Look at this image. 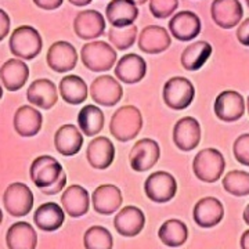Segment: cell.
I'll return each instance as SVG.
<instances>
[{
  "label": "cell",
  "instance_id": "obj_50",
  "mask_svg": "<svg viewBox=\"0 0 249 249\" xmlns=\"http://www.w3.org/2000/svg\"><path fill=\"white\" fill-rule=\"evenodd\" d=\"M247 108H248V114H249V96H248V101H247Z\"/></svg>",
  "mask_w": 249,
  "mask_h": 249
},
{
  "label": "cell",
  "instance_id": "obj_7",
  "mask_svg": "<svg viewBox=\"0 0 249 249\" xmlns=\"http://www.w3.org/2000/svg\"><path fill=\"white\" fill-rule=\"evenodd\" d=\"M144 191L152 202L165 204L175 198L178 191V183L169 172H154L145 180Z\"/></svg>",
  "mask_w": 249,
  "mask_h": 249
},
{
  "label": "cell",
  "instance_id": "obj_5",
  "mask_svg": "<svg viewBox=\"0 0 249 249\" xmlns=\"http://www.w3.org/2000/svg\"><path fill=\"white\" fill-rule=\"evenodd\" d=\"M163 103L175 111H181L191 106L196 97L194 85L183 76H173L163 86Z\"/></svg>",
  "mask_w": 249,
  "mask_h": 249
},
{
  "label": "cell",
  "instance_id": "obj_40",
  "mask_svg": "<svg viewBox=\"0 0 249 249\" xmlns=\"http://www.w3.org/2000/svg\"><path fill=\"white\" fill-rule=\"evenodd\" d=\"M65 184H67V175H65V172L62 170L61 175H60V178H57V181H55V183H53L50 187L42 188L40 191H42L45 196H55V194H58L60 191L64 190Z\"/></svg>",
  "mask_w": 249,
  "mask_h": 249
},
{
  "label": "cell",
  "instance_id": "obj_31",
  "mask_svg": "<svg viewBox=\"0 0 249 249\" xmlns=\"http://www.w3.org/2000/svg\"><path fill=\"white\" fill-rule=\"evenodd\" d=\"M212 46L205 40H198L193 45L187 46L183 50L180 61L183 68L187 71H198L208 62V60L212 55Z\"/></svg>",
  "mask_w": 249,
  "mask_h": 249
},
{
  "label": "cell",
  "instance_id": "obj_39",
  "mask_svg": "<svg viewBox=\"0 0 249 249\" xmlns=\"http://www.w3.org/2000/svg\"><path fill=\"white\" fill-rule=\"evenodd\" d=\"M234 158L244 166H249V133L241 134L232 145Z\"/></svg>",
  "mask_w": 249,
  "mask_h": 249
},
{
  "label": "cell",
  "instance_id": "obj_14",
  "mask_svg": "<svg viewBox=\"0 0 249 249\" xmlns=\"http://www.w3.org/2000/svg\"><path fill=\"white\" fill-rule=\"evenodd\" d=\"M201 142V124L193 116L178 119L173 127V142L181 151H193Z\"/></svg>",
  "mask_w": 249,
  "mask_h": 249
},
{
  "label": "cell",
  "instance_id": "obj_10",
  "mask_svg": "<svg viewBox=\"0 0 249 249\" xmlns=\"http://www.w3.org/2000/svg\"><path fill=\"white\" fill-rule=\"evenodd\" d=\"M160 157V144L152 139H142L132 147L129 162L132 169L136 172H145L157 165Z\"/></svg>",
  "mask_w": 249,
  "mask_h": 249
},
{
  "label": "cell",
  "instance_id": "obj_6",
  "mask_svg": "<svg viewBox=\"0 0 249 249\" xmlns=\"http://www.w3.org/2000/svg\"><path fill=\"white\" fill-rule=\"evenodd\" d=\"M3 204L7 213L14 217H22L34 208V194L27 184L11 183L3 194Z\"/></svg>",
  "mask_w": 249,
  "mask_h": 249
},
{
  "label": "cell",
  "instance_id": "obj_15",
  "mask_svg": "<svg viewBox=\"0 0 249 249\" xmlns=\"http://www.w3.org/2000/svg\"><path fill=\"white\" fill-rule=\"evenodd\" d=\"M212 19L217 27L231 29L240 24L244 9L240 0H213L211 6Z\"/></svg>",
  "mask_w": 249,
  "mask_h": 249
},
{
  "label": "cell",
  "instance_id": "obj_8",
  "mask_svg": "<svg viewBox=\"0 0 249 249\" xmlns=\"http://www.w3.org/2000/svg\"><path fill=\"white\" fill-rule=\"evenodd\" d=\"M90 96L98 106L114 107L124 96V89L115 78L109 75H101L93 80L90 86Z\"/></svg>",
  "mask_w": 249,
  "mask_h": 249
},
{
  "label": "cell",
  "instance_id": "obj_19",
  "mask_svg": "<svg viewBox=\"0 0 249 249\" xmlns=\"http://www.w3.org/2000/svg\"><path fill=\"white\" fill-rule=\"evenodd\" d=\"M145 224V216L137 206H124L116 213L114 227L118 234L124 237H136L142 231Z\"/></svg>",
  "mask_w": 249,
  "mask_h": 249
},
{
  "label": "cell",
  "instance_id": "obj_37",
  "mask_svg": "<svg viewBox=\"0 0 249 249\" xmlns=\"http://www.w3.org/2000/svg\"><path fill=\"white\" fill-rule=\"evenodd\" d=\"M137 37V27L132 24L127 27L116 28L112 27L108 32V39L112 43L114 47H116L118 50H127L134 45Z\"/></svg>",
  "mask_w": 249,
  "mask_h": 249
},
{
  "label": "cell",
  "instance_id": "obj_46",
  "mask_svg": "<svg viewBox=\"0 0 249 249\" xmlns=\"http://www.w3.org/2000/svg\"><path fill=\"white\" fill-rule=\"evenodd\" d=\"M242 217H244V222L247 223L249 226V204L247 205V208H245V211H244V214H242Z\"/></svg>",
  "mask_w": 249,
  "mask_h": 249
},
{
  "label": "cell",
  "instance_id": "obj_23",
  "mask_svg": "<svg viewBox=\"0 0 249 249\" xmlns=\"http://www.w3.org/2000/svg\"><path fill=\"white\" fill-rule=\"evenodd\" d=\"M61 205L65 213L71 217H82L89 212V191L79 184L70 186L61 196Z\"/></svg>",
  "mask_w": 249,
  "mask_h": 249
},
{
  "label": "cell",
  "instance_id": "obj_38",
  "mask_svg": "<svg viewBox=\"0 0 249 249\" xmlns=\"http://www.w3.org/2000/svg\"><path fill=\"white\" fill-rule=\"evenodd\" d=\"M178 7V0H150V11L155 18L170 17Z\"/></svg>",
  "mask_w": 249,
  "mask_h": 249
},
{
  "label": "cell",
  "instance_id": "obj_32",
  "mask_svg": "<svg viewBox=\"0 0 249 249\" xmlns=\"http://www.w3.org/2000/svg\"><path fill=\"white\" fill-rule=\"evenodd\" d=\"M60 94L61 98L71 104V106H79L86 101L89 90L86 82L78 75H67L60 80Z\"/></svg>",
  "mask_w": 249,
  "mask_h": 249
},
{
  "label": "cell",
  "instance_id": "obj_35",
  "mask_svg": "<svg viewBox=\"0 0 249 249\" xmlns=\"http://www.w3.org/2000/svg\"><path fill=\"white\" fill-rule=\"evenodd\" d=\"M224 190L234 196H249V173L244 170H230L222 180Z\"/></svg>",
  "mask_w": 249,
  "mask_h": 249
},
{
  "label": "cell",
  "instance_id": "obj_29",
  "mask_svg": "<svg viewBox=\"0 0 249 249\" xmlns=\"http://www.w3.org/2000/svg\"><path fill=\"white\" fill-rule=\"evenodd\" d=\"M6 244L9 249H36L37 234L29 223L17 222L7 230Z\"/></svg>",
  "mask_w": 249,
  "mask_h": 249
},
{
  "label": "cell",
  "instance_id": "obj_25",
  "mask_svg": "<svg viewBox=\"0 0 249 249\" xmlns=\"http://www.w3.org/2000/svg\"><path fill=\"white\" fill-rule=\"evenodd\" d=\"M29 78V68L19 58H11L0 68V80L9 91H17L22 89Z\"/></svg>",
  "mask_w": 249,
  "mask_h": 249
},
{
  "label": "cell",
  "instance_id": "obj_44",
  "mask_svg": "<svg viewBox=\"0 0 249 249\" xmlns=\"http://www.w3.org/2000/svg\"><path fill=\"white\" fill-rule=\"evenodd\" d=\"M240 245L241 249H249V230L244 231V234L241 235Z\"/></svg>",
  "mask_w": 249,
  "mask_h": 249
},
{
  "label": "cell",
  "instance_id": "obj_18",
  "mask_svg": "<svg viewBox=\"0 0 249 249\" xmlns=\"http://www.w3.org/2000/svg\"><path fill=\"white\" fill-rule=\"evenodd\" d=\"M114 71L116 79L127 85H134L144 79L147 73V62L139 54H126L118 60Z\"/></svg>",
  "mask_w": 249,
  "mask_h": 249
},
{
  "label": "cell",
  "instance_id": "obj_9",
  "mask_svg": "<svg viewBox=\"0 0 249 249\" xmlns=\"http://www.w3.org/2000/svg\"><path fill=\"white\" fill-rule=\"evenodd\" d=\"M62 170L64 169H62L61 163L55 158L50 155H40L32 162L31 169H29V176H31L32 183L42 190L55 183Z\"/></svg>",
  "mask_w": 249,
  "mask_h": 249
},
{
  "label": "cell",
  "instance_id": "obj_45",
  "mask_svg": "<svg viewBox=\"0 0 249 249\" xmlns=\"http://www.w3.org/2000/svg\"><path fill=\"white\" fill-rule=\"evenodd\" d=\"M71 4H73V6H78V7H83V6H88V4H90L93 0H68Z\"/></svg>",
  "mask_w": 249,
  "mask_h": 249
},
{
  "label": "cell",
  "instance_id": "obj_48",
  "mask_svg": "<svg viewBox=\"0 0 249 249\" xmlns=\"http://www.w3.org/2000/svg\"><path fill=\"white\" fill-rule=\"evenodd\" d=\"M3 97V89H1V85H0V100Z\"/></svg>",
  "mask_w": 249,
  "mask_h": 249
},
{
  "label": "cell",
  "instance_id": "obj_11",
  "mask_svg": "<svg viewBox=\"0 0 249 249\" xmlns=\"http://www.w3.org/2000/svg\"><path fill=\"white\" fill-rule=\"evenodd\" d=\"M213 111L223 122H235L245 114L244 97L235 90H224L214 100Z\"/></svg>",
  "mask_w": 249,
  "mask_h": 249
},
{
  "label": "cell",
  "instance_id": "obj_16",
  "mask_svg": "<svg viewBox=\"0 0 249 249\" xmlns=\"http://www.w3.org/2000/svg\"><path fill=\"white\" fill-rule=\"evenodd\" d=\"M194 222L202 229H212L224 217V206L214 196H205L199 199L193 211Z\"/></svg>",
  "mask_w": 249,
  "mask_h": 249
},
{
  "label": "cell",
  "instance_id": "obj_24",
  "mask_svg": "<svg viewBox=\"0 0 249 249\" xmlns=\"http://www.w3.org/2000/svg\"><path fill=\"white\" fill-rule=\"evenodd\" d=\"M27 100L35 107L50 109L58 100V91L52 80L36 79L28 88Z\"/></svg>",
  "mask_w": 249,
  "mask_h": 249
},
{
  "label": "cell",
  "instance_id": "obj_27",
  "mask_svg": "<svg viewBox=\"0 0 249 249\" xmlns=\"http://www.w3.org/2000/svg\"><path fill=\"white\" fill-rule=\"evenodd\" d=\"M14 130L21 137H34L40 132L43 116L32 106H22L14 114Z\"/></svg>",
  "mask_w": 249,
  "mask_h": 249
},
{
  "label": "cell",
  "instance_id": "obj_12",
  "mask_svg": "<svg viewBox=\"0 0 249 249\" xmlns=\"http://www.w3.org/2000/svg\"><path fill=\"white\" fill-rule=\"evenodd\" d=\"M73 31L83 40H94L106 32V18L97 10H85L73 19Z\"/></svg>",
  "mask_w": 249,
  "mask_h": 249
},
{
  "label": "cell",
  "instance_id": "obj_36",
  "mask_svg": "<svg viewBox=\"0 0 249 249\" xmlns=\"http://www.w3.org/2000/svg\"><path fill=\"white\" fill-rule=\"evenodd\" d=\"M85 249H112L114 240L106 227L91 226L83 235Z\"/></svg>",
  "mask_w": 249,
  "mask_h": 249
},
{
  "label": "cell",
  "instance_id": "obj_28",
  "mask_svg": "<svg viewBox=\"0 0 249 249\" xmlns=\"http://www.w3.org/2000/svg\"><path fill=\"white\" fill-rule=\"evenodd\" d=\"M106 17L112 27H127L137 19L139 9L132 0H111L106 9Z\"/></svg>",
  "mask_w": 249,
  "mask_h": 249
},
{
  "label": "cell",
  "instance_id": "obj_13",
  "mask_svg": "<svg viewBox=\"0 0 249 249\" xmlns=\"http://www.w3.org/2000/svg\"><path fill=\"white\" fill-rule=\"evenodd\" d=\"M47 65L50 70L58 73H64L73 70L78 62V53L76 49L65 40L54 42L53 45L49 47L47 55H46Z\"/></svg>",
  "mask_w": 249,
  "mask_h": 249
},
{
  "label": "cell",
  "instance_id": "obj_47",
  "mask_svg": "<svg viewBox=\"0 0 249 249\" xmlns=\"http://www.w3.org/2000/svg\"><path fill=\"white\" fill-rule=\"evenodd\" d=\"M134 4H139V6H142V4H144V3H147L148 0H132Z\"/></svg>",
  "mask_w": 249,
  "mask_h": 249
},
{
  "label": "cell",
  "instance_id": "obj_42",
  "mask_svg": "<svg viewBox=\"0 0 249 249\" xmlns=\"http://www.w3.org/2000/svg\"><path fill=\"white\" fill-rule=\"evenodd\" d=\"M10 32V17L3 9H0V42L9 35Z\"/></svg>",
  "mask_w": 249,
  "mask_h": 249
},
{
  "label": "cell",
  "instance_id": "obj_20",
  "mask_svg": "<svg viewBox=\"0 0 249 249\" xmlns=\"http://www.w3.org/2000/svg\"><path fill=\"white\" fill-rule=\"evenodd\" d=\"M172 37L163 27H145L139 35V49L145 54H160L170 47Z\"/></svg>",
  "mask_w": 249,
  "mask_h": 249
},
{
  "label": "cell",
  "instance_id": "obj_3",
  "mask_svg": "<svg viewBox=\"0 0 249 249\" xmlns=\"http://www.w3.org/2000/svg\"><path fill=\"white\" fill-rule=\"evenodd\" d=\"M116 58L115 49L103 40L89 42L83 45L80 50V60L83 65L93 72H107L112 70Z\"/></svg>",
  "mask_w": 249,
  "mask_h": 249
},
{
  "label": "cell",
  "instance_id": "obj_49",
  "mask_svg": "<svg viewBox=\"0 0 249 249\" xmlns=\"http://www.w3.org/2000/svg\"><path fill=\"white\" fill-rule=\"evenodd\" d=\"M1 220H3V213H1V209H0V224H1Z\"/></svg>",
  "mask_w": 249,
  "mask_h": 249
},
{
  "label": "cell",
  "instance_id": "obj_21",
  "mask_svg": "<svg viewBox=\"0 0 249 249\" xmlns=\"http://www.w3.org/2000/svg\"><path fill=\"white\" fill-rule=\"evenodd\" d=\"M86 158L91 168L98 170L107 169L115 158V145L107 137H96L88 145Z\"/></svg>",
  "mask_w": 249,
  "mask_h": 249
},
{
  "label": "cell",
  "instance_id": "obj_2",
  "mask_svg": "<svg viewBox=\"0 0 249 249\" xmlns=\"http://www.w3.org/2000/svg\"><path fill=\"white\" fill-rule=\"evenodd\" d=\"M9 47L13 55L29 61L40 54L43 47V40L37 29L29 25H22L11 34Z\"/></svg>",
  "mask_w": 249,
  "mask_h": 249
},
{
  "label": "cell",
  "instance_id": "obj_17",
  "mask_svg": "<svg viewBox=\"0 0 249 249\" xmlns=\"http://www.w3.org/2000/svg\"><path fill=\"white\" fill-rule=\"evenodd\" d=\"M169 31L175 39L190 42L201 34V19L193 11H180L169 21Z\"/></svg>",
  "mask_w": 249,
  "mask_h": 249
},
{
  "label": "cell",
  "instance_id": "obj_26",
  "mask_svg": "<svg viewBox=\"0 0 249 249\" xmlns=\"http://www.w3.org/2000/svg\"><path fill=\"white\" fill-rule=\"evenodd\" d=\"M54 145L64 157L76 155L83 147V134L75 124H62L54 134Z\"/></svg>",
  "mask_w": 249,
  "mask_h": 249
},
{
  "label": "cell",
  "instance_id": "obj_41",
  "mask_svg": "<svg viewBox=\"0 0 249 249\" xmlns=\"http://www.w3.org/2000/svg\"><path fill=\"white\" fill-rule=\"evenodd\" d=\"M237 39L242 46L249 47V18L242 21L237 29Z\"/></svg>",
  "mask_w": 249,
  "mask_h": 249
},
{
  "label": "cell",
  "instance_id": "obj_51",
  "mask_svg": "<svg viewBox=\"0 0 249 249\" xmlns=\"http://www.w3.org/2000/svg\"><path fill=\"white\" fill-rule=\"evenodd\" d=\"M247 4H248V7H249V0H247Z\"/></svg>",
  "mask_w": 249,
  "mask_h": 249
},
{
  "label": "cell",
  "instance_id": "obj_1",
  "mask_svg": "<svg viewBox=\"0 0 249 249\" xmlns=\"http://www.w3.org/2000/svg\"><path fill=\"white\" fill-rule=\"evenodd\" d=\"M142 129V115L134 106H124L116 109L109 122V132L119 142L136 139Z\"/></svg>",
  "mask_w": 249,
  "mask_h": 249
},
{
  "label": "cell",
  "instance_id": "obj_30",
  "mask_svg": "<svg viewBox=\"0 0 249 249\" xmlns=\"http://www.w3.org/2000/svg\"><path fill=\"white\" fill-rule=\"evenodd\" d=\"M65 220V211L55 202H46L36 209L34 222L42 231H57Z\"/></svg>",
  "mask_w": 249,
  "mask_h": 249
},
{
  "label": "cell",
  "instance_id": "obj_43",
  "mask_svg": "<svg viewBox=\"0 0 249 249\" xmlns=\"http://www.w3.org/2000/svg\"><path fill=\"white\" fill-rule=\"evenodd\" d=\"M39 9L43 10H57L61 7L64 0H32Z\"/></svg>",
  "mask_w": 249,
  "mask_h": 249
},
{
  "label": "cell",
  "instance_id": "obj_33",
  "mask_svg": "<svg viewBox=\"0 0 249 249\" xmlns=\"http://www.w3.org/2000/svg\"><path fill=\"white\" fill-rule=\"evenodd\" d=\"M104 122H106V116L104 112L97 107V106H85L79 111L78 115V124L82 133L85 136H97L103 127H104Z\"/></svg>",
  "mask_w": 249,
  "mask_h": 249
},
{
  "label": "cell",
  "instance_id": "obj_22",
  "mask_svg": "<svg viewBox=\"0 0 249 249\" xmlns=\"http://www.w3.org/2000/svg\"><path fill=\"white\" fill-rule=\"evenodd\" d=\"M93 209L100 214L115 213L122 205V193L114 184H101L98 186L91 196Z\"/></svg>",
  "mask_w": 249,
  "mask_h": 249
},
{
  "label": "cell",
  "instance_id": "obj_34",
  "mask_svg": "<svg viewBox=\"0 0 249 249\" xmlns=\"http://www.w3.org/2000/svg\"><path fill=\"white\" fill-rule=\"evenodd\" d=\"M160 242L170 248H178L186 244L188 238V229L178 219H169L163 223L158 230Z\"/></svg>",
  "mask_w": 249,
  "mask_h": 249
},
{
  "label": "cell",
  "instance_id": "obj_4",
  "mask_svg": "<svg viewBox=\"0 0 249 249\" xmlns=\"http://www.w3.org/2000/svg\"><path fill=\"white\" fill-rule=\"evenodd\" d=\"M226 169L223 154L216 148H205L196 155L193 160V170L198 180L204 183H214L222 178Z\"/></svg>",
  "mask_w": 249,
  "mask_h": 249
}]
</instances>
